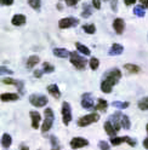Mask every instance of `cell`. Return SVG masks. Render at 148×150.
Instances as JSON below:
<instances>
[{
	"mask_svg": "<svg viewBox=\"0 0 148 150\" xmlns=\"http://www.w3.org/2000/svg\"><path fill=\"white\" fill-rule=\"evenodd\" d=\"M44 115H45V120H44L43 126H41V131H43V132H48V131H50V128L52 127L53 120H55V116H53V111H52V109H51V108L45 109Z\"/></svg>",
	"mask_w": 148,
	"mask_h": 150,
	"instance_id": "cell-1",
	"label": "cell"
},
{
	"mask_svg": "<svg viewBox=\"0 0 148 150\" xmlns=\"http://www.w3.org/2000/svg\"><path fill=\"white\" fill-rule=\"evenodd\" d=\"M69 59H70V63L77 69H79V70L85 69V67H86V59L84 57H81V56H79L77 52H70Z\"/></svg>",
	"mask_w": 148,
	"mask_h": 150,
	"instance_id": "cell-2",
	"label": "cell"
},
{
	"mask_svg": "<svg viewBox=\"0 0 148 150\" xmlns=\"http://www.w3.org/2000/svg\"><path fill=\"white\" fill-rule=\"evenodd\" d=\"M98 120H100V115L97 112H91V114H88L85 116H81L78 120V125L80 127H85V126H89L94 122H97Z\"/></svg>",
	"mask_w": 148,
	"mask_h": 150,
	"instance_id": "cell-3",
	"label": "cell"
},
{
	"mask_svg": "<svg viewBox=\"0 0 148 150\" xmlns=\"http://www.w3.org/2000/svg\"><path fill=\"white\" fill-rule=\"evenodd\" d=\"M120 78H122V73H120V70L119 69H117V68H114V69H112V70H109L107 74H106V78H105V80L106 81H108L110 85H117V83L119 82V80H120Z\"/></svg>",
	"mask_w": 148,
	"mask_h": 150,
	"instance_id": "cell-4",
	"label": "cell"
},
{
	"mask_svg": "<svg viewBox=\"0 0 148 150\" xmlns=\"http://www.w3.org/2000/svg\"><path fill=\"white\" fill-rule=\"evenodd\" d=\"M29 102L33 107L41 108L48 104V97H45L43 95H32L29 97Z\"/></svg>",
	"mask_w": 148,
	"mask_h": 150,
	"instance_id": "cell-5",
	"label": "cell"
},
{
	"mask_svg": "<svg viewBox=\"0 0 148 150\" xmlns=\"http://www.w3.org/2000/svg\"><path fill=\"white\" fill-rule=\"evenodd\" d=\"M122 143H127L130 146H135L136 145V140L130 138V137H113L110 139V144L117 146V145H120Z\"/></svg>",
	"mask_w": 148,
	"mask_h": 150,
	"instance_id": "cell-6",
	"label": "cell"
},
{
	"mask_svg": "<svg viewBox=\"0 0 148 150\" xmlns=\"http://www.w3.org/2000/svg\"><path fill=\"white\" fill-rule=\"evenodd\" d=\"M1 82L5 83V85H14V86H16L18 88V92H20L21 95H23V92H24V83H23V81L15 80L12 78H3Z\"/></svg>",
	"mask_w": 148,
	"mask_h": 150,
	"instance_id": "cell-7",
	"label": "cell"
},
{
	"mask_svg": "<svg viewBox=\"0 0 148 150\" xmlns=\"http://www.w3.org/2000/svg\"><path fill=\"white\" fill-rule=\"evenodd\" d=\"M62 119L64 125H68L72 120V108H70V104L67 102H64L62 105Z\"/></svg>",
	"mask_w": 148,
	"mask_h": 150,
	"instance_id": "cell-8",
	"label": "cell"
},
{
	"mask_svg": "<svg viewBox=\"0 0 148 150\" xmlns=\"http://www.w3.org/2000/svg\"><path fill=\"white\" fill-rule=\"evenodd\" d=\"M79 23V21L74 17H67V18H62L58 22V27L61 29H67V28H72V27H75Z\"/></svg>",
	"mask_w": 148,
	"mask_h": 150,
	"instance_id": "cell-9",
	"label": "cell"
},
{
	"mask_svg": "<svg viewBox=\"0 0 148 150\" xmlns=\"http://www.w3.org/2000/svg\"><path fill=\"white\" fill-rule=\"evenodd\" d=\"M89 145V142L85 139V138H81V137H74L72 140H70V148L72 149H80V148H84Z\"/></svg>",
	"mask_w": 148,
	"mask_h": 150,
	"instance_id": "cell-10",
	"label": "cell"
},
{
	"mask_svg": "<svg viewBox=\"0 0 148 150\" xmlns=\"http://www.w3.org/2000/svg\"><path fill=\"white\" fill-rule=\"evenodd\" d=\"M81 107L85 109H92V107H94V99H92L91 93H84V95H83Z\"/></svg>",
	"mask_w": 148,
	"mask_h": 150,
	"instance_id": "cell-11",
	"label": "cell"
},
{
	"mask_svg": "<svg viewBox=\"0 0 148 150\" xmlns=\"http://www.w3.org/2000/svg\"><path fill=\"white\" fill-rule=\"evenodd\" d=\"M122 115H123V114H120V112H117V114H114V115L110 116V120H109L110 122H112V125L114 126V128H115L117 132L120 129V127H122Z\"/></svg>",
	"mask_w": 148,
	"mask_h": 150,
	"instance_id": "cell-12",
	"label": "cell"
},
{
	"mask_svg": "<svg viewBox=\"0 0 148 150\" xmlns=\"http://www.w3.org/2000/svg\"><path fill=\"white\" fill-rule=\"evenodd\" d=\"M113 28L117 34H123V32L125 29V22L122 18H115L113 21Z\"/></svg>",
	"mask_w": 148,
	"mask_h": 150,
	"instance_id": "cell-13",
	"label": "cell"
},
{
	"mask_svg": "<svg viewBox=\"0 0 148 150\" xmlns=\"http://www.w3.org/2000/svg\"><path fill=\"white\" fill-rule=\"evenodd\" d=\"M29 115H31V119H32V127L34 129H38L39 125H40V120H41L40 114L39 112H36V111H31Z\"/></svg>",
	"mask_w": 148,
	"mask_h": 150,
	"instance_id": "cell-14",
	"label": "cell"
},
{
	"mask_svg": "<svg viewBox=\"0 0 148 150\" xmlns=\"http://www.w3.org/2000/svg\"><path fill=\"white\" fill-rule=\"evenodd\" d=\"M26 16L24 15H15L11 20V23L16 27H20V25H23L26 23Z\"/></svg>",
	"mask_w": 148,
	"mask_h": 150,
	"instance_id": "cell-15",
	"label": "cell"
},
{
	"mask_svg": "<svg viewBox=\"0 0 148 150\" xmlns=\"http://www.w3.org/2000/svg\"><path fill=\"white\" fill-rule=\"evenodd\" d=\"M124 51V47L120 44H113L112 47L109 50V54L110 56H118V54H122Z\"/></svg>",
	"mask_w": 148,
	"mask_h": 150,
	"instance_id": "cell-16",
	"label": "cell"
},
{
	"mask_svg": "<svg viewBox=\"0 0 148 150\" xmlns=\"http://www.w3.org/2000/svg\"><path fill=\"white\" fill-rule=\"evenodd\" d=\"M103 128H105V131H106V133H107L108 136H110V137H114V136L117 134V131H115L114 126L112 125V122H110V121H107V122H105Z\"/></svg>",
	"mask_w": 148,
	"mask_h": 150,
	"instance_id": "cell-17",
	"label": "cell"
},
{
	"mask_svg": "<svg viewBox=\"0 0 148 150\" xmlns=\"http://www.w3.org/2000/svg\"><path fill=\"white\" fill-rule=\"evenodd\" d=\"M53 54L56 57H60V58H67L68 56H70V52L66 49H53Z\"/></svg>",
	"mask_w": 148,
	"mask_h": 150,
	"instance_id": "cell-18",
	"label": "cell"
},
{
	"mask_svg": "<svg viewBox=\"0 0 148 150\" xmlns=\"http://www.w3.org/2000/svg\"><path fill=\"white\" fill-rule=\"evenodd\" d=\"M39 61H40V58L38 57V56H35V54H33V56H31V57L28 58V61H27V69H32V68H34L36 64L39 63Z\"/></svg>",
	"mask_w": 148,
	"mask_h": 150,
	"instance_id": "cell-19",
	"label": "cell"
},
{
	"mask_svg": "<svg viewBox=\"0 0 148 150\" xmlns=\"http://www.w3.org/2000/svg\"><path fill=\"white\" fill-rule=\"evenodd\" d=\"M48 91H49V93L53 98L58 99L61 97V93H60V90H58L57 85H50V86H48Z\"/></svg>",
	"mask_w": 148,
	"mask_h": 150,
	"instance_id": "cell-20",
	"label": "cell"
},
{
	"mask_svg": "<svg viewBox=\"0 0 148 150\" xmlns=\"http://www.w3.org/2000/svg\"><path fill=\"white\" fill-rule=\"evenodd\" d=\"M11 143H12V138H11V136L9 134V133L3 134V137H1V144H3V146H4L5 149H9V146L11 145Z\"/></svg>",
	"mask_w": 148,
	"mask_h": 150,
	"instance_id": "cell-21",
	"label": "cell"
},
{
	"mask_svg": "<svg viewBox=\"0 0 148 150\" xmlns=\"http://www.w3.org/2000/svg\"><path fill=\"white\" fill-rule=\"evenodd\" d=\"M18 95L16 93H3L1 95V100L3 102H10V100H17Z\"/></svg>",
	"mask_w": 148,
	"mask_h": 150,
	"instance_id": "cell-22",
	"label": "cell"
},
{
	"mask_svg": "<svg viewBox=\"0 0 148 150\" xmlns=\"http://www.w3.org/2000/svg\"><path fill=\"white\" fill-rule=\"evenodd\" d=\"M124 68L126 71H129L130 74H136L140 71V67H137L135 64H131V63H127V64H124Z\"/></svg>",
	"mask_w": 148,
	"mask_h": 150,
	"instance_id": "cell-23",
	"label": "cell"
},
{
	"mask_svg": "<svg viewBox=\"0 0 148 150\" xmlns=\"http://www.w3.org/2000/svg\"><path fill=\"white\" fill-rule=\"evenodd\" d=\"M101 90H102V92H105V93H110L113 90V85H110L108 81L103 80L101 82Z\"/></svg>",
	"mask_w": 148,
	"mask_h": 150,
	"instance_id": "cell-24",
	"label": "cell"
},
{
	"mask_svg": "<svg viewBox=\"0 0 148 150\" xmlns=\"http://www.w3.org/2000/svg\"><path fill=\"white\" fill-rule=\"evenodd\" d=\"M108 108V104H107V102L102 98H100L97 100V105H96V110H100V111H106Z\"/></svg>",
	"mask_w": 148,
	"mask_h": 150,
	"instance_id": "cell-25",
	"label": "cell"
},
{
	"mask_svg": "<svg viewBox=\"0 0 148 150\" xmlns=\"http://www.w3.org/2000/svg\"><path fill=\"white\" fill-rule=\"evenodd\" d=\"M75 47H77V50H78L79 52H81L83 54H86V56L91 54V51L86 47V46H84V45L80 44V42H77V44H75Z\"/></svg>",
	"mask_w": 148,
	"mask_h": 150,
	"instance_id": "cell-26",
	"label": "cell"
},
{
	"mask_svg": "<svg viewBox=\"0 0 148 150\" xmlns=\"http://www.w3.org/2000/svg\"><path fill=\"white\" fill-rule=\"evenodd\" d=\"M91 13H92V8H91V6H90V5H88V4H85L84 6H83L81 17L88 18V17H90V16H91Z\"/></svg>",
	"mask_w": 148,
	"mask_h": 150,
	"instance_id": "cell-27",
	"label": "cell"
},
{
	"mask_svg": "<svg viewBox=\"0 0 148 150\" xmlns=\"http://www.w3.org/2000/svg\"><path fill=\"white\" fill-rule=\"evenodd\" d=\"M28 4L29 6L35 11H39L40 10V6H41V1L40 0H28Z\"/></svg>",
	"mask_w": 148,
	"mask_h": 150,
	"instance_id": "cell-28",
	"label": "cell"
},
{
	"mask_svg": "<svg viewBox=\"0 0 148 150\" xmlns=\"http://www.w3.org/2000/svg\"><path fill=\"white\" fill-rule=\"evenodd\" d=\"M134 13H135V16H137V17H144V7L142 6V5H138V6H135V8H134Z\"/></svg>",
	"mask_w": 148,
	"mask_h": 150,
	"instance_id": "cell-29",
	"label": "cell"
},
{
	"mask_svg": "<svg viewBox=\"0 0 148 150\" xmlns=\"http://www.w3.org/2000/svg\"><path fill=\"white\" fill-rule=\"evenodd\" d=\"M50 143H51V150H60L58 139L55 137V136H51L50 137Z\"/></svg>",
	"mask_w": 148,
	"mask_h": 150,
	"instance_id": "cell-30",
	"label": "cell"
},
{
	"mask_svg": "<svg viewBox=\"0 0 148 150\" xmlns=\"http://www.w3.org/2000/svg\"><path fill=\"white\" fill-rule=\"evenodd\" d=\"M112 105L114 108H118V109H126L129 107V103L127 102H120V100H115L112 103Z\"/></svg>",
	"mask_w": 148,
	"mask_h": 150,
	"instance_id": "cell-31",
	"label": "cell"
},
{
	"mask_svg": "<svg viewBox=\"0 0 148 150\" xmlns=\"http://www.w3.org/2000/svg\"><path fill=\"white\" fill-rule=\"evenodd\" d=\"M53 70H55V67H53L52 64H50V63H48V62H45V63L43 64V71H44V73L50 74V73H53Z\"/></svg>",
	"mask_w": 148,
	"mask_h": 150,
	"instance_id": "cell-32",
	"label": "cell"
},
{
	"mask_svg": "<svg viewBox=\"0 0 148 150\" xmlns=\"http://www.w3.org/2000/svg\"><path fill=\"white\" fill-rule=\"evenodd\" d=\"M83 30L88 34H94L96 32V28L94 24H85V25H83Z\"/></svg>",
	"mask_w": 148,
	"mask_h": 150,
	"instance_id": "cell-33",
	"label": "cell"
},
{
	"mask_svg": "<svg viewBox=\"0 0 148 150\" xmlns=\"http://www.w3.org/2000/svg\"><path fill=\"white\" fill-rule=\"evenodd\" d=\"M138 108L141 110H148V97H144L138 102Z\"/></svg>",
	"mask_w": 148,
	"mask_h": 150,
	"instance_id": "cell-34",
	"label": "cell"
},
{
	"mask_svg": "<svg viewBox=\"0 0 148 150\" xmlns=\"http://www.w3.org/2000/svg\"><path fill=\"white\" fill-rule=\"evenodd\" d=\"M89 64H90V68H91L92 70H96V69L98 68V65H100V61H98L96 57H92V58L90 59Z\"/></svg>",
	"mask_w": 148,
	"mask_h": 150,
	"instance_id": "cell-35",
	"label": "cell"
},
{
	"mask_svg": "<svg viewBox=\"0 0 148 150\" xmlns=\"http://www.w3.org/2000/svg\"><path fill=\"white\" fill-rule=\"evenodd\" d=\"M122 126L125 128V129H129L130 128V120H129V117L126 115H122Z\"/></svg>",
	"mask_w": 148,
	"mask_h": 150,
	"instance_id": "cell-36",
	"label": "cell"
},
{
	"mask_svg": "<svg viewBox=\"0 0 148 150\" xmlns=\"http://www.w3.org/2000/svg\"><path fill=\"white\" fill-rule=\"evenodd\" d=\"M98 146H100L101 150H109V149H110V145H109L107 142H105V140H100Z\"/></svg>",
	"mask_w": 148,
	"mask_h": 150,
	"instance_id": "cell-37",
	"label": "cell"
},
{
	"mask_svg": "<svg viewBox=\"0 0 148 150\" xmlns=\"http://www.w3.org/2000/svg\"><path fill=\"white\" fill-rule=\"evenodd\" d=\"M0 73L1 74H14V71L11 69H7L5 65H1V68H0Z\"/></svg>",
	"mask_w": 148,
	"mask_h": 150,
	"instance_id": "cell-38",
	"label": "cell"
},
{
	"mask_svg": "<svg viewBox=\"0 0 148 150\" xmlns=\"http://www.w3.org/2000/svg\"><path fill=\"white\" fill-rule=\"evenodd\" d=\"M92 6L95 8H97V10H100L101 8V0H92Z\"/></svg>",
	"mask_w": 148,
	"mask_h": 150,
	"instance_id": "cell-39",
	"label": "cell"
},
{
	"mask_svg": "<svg viewBox=\"0 0 148 150\" xmlns=\"http://www.w3.org/2000/svg\"><path fill=\"white\" fill-rule=\"evenodd\" d=\"M78 1H80V0H66V4L67 6H74V5H77Z\"/></svg>",
	"mask_w": 148,
	"mask_h": 150,
	"instance_id": "cell-40",
	"label": "cell"
},
{
	"mask_svg": "<svg viewBox=\"0 0 148 150\" xmlns=\"http://www.w3.org/2000/svg\"><path fill=\"white\" fill-rule=\"evenodd\" d=\"M14 4V0H1V5H5V6H10Z\"/></svg>",
	"mask_w": 148,
	"mask_h": 150,
	"instance_id": "cell-41",
	"label": "cell"
},
{
	"mask_svg": "<svg viewBox=\"0 0 148 150\" xmlns=\"http://www.w3.org/2000/svg\"><path fill=\"white\" fill-rule=\"evenodd\" d=\"M117 5H118V0H112L110 6H112V10L113 11H117Z\"/></svg>",
	"mask_w": 148,
	"mask_h": 150,
	"instance_id": "cell-42",
	"label": "cell"
},
{
	"mask_svg": "<svg viewBox=\"0 0 148 150\" xmlns=\"http://www.w3.org/2000/svg\"><path fill=\"white\" fill-rule=\"evenodd\" d=\"M41 73H43L41 70H35V71H34V76H35V78H41V75H43Z\"/></svg>",
	"mask_w": 148,
	"mask_h": 150,
	"instance_id": "cell-43",
	"label": "cell"
},
{
	"mask_svg": "<svg viewBox=\"0 0 148 150\" xmlns=\"http://www.w3.org/2000/svg\"><path fill=\"white\" fill-rule=\"evenodd\" d=\"M140 3H141V5H142L144 8L148 7V0H140Z\"/></svg>",
	"mask_w": 148,
	"mask_h": 150,
	"instance_id": "cell-44",
	"label": "cell"
},
{
	"mask_svg": "<svg viewBox=\"0 0 148 150\" xmlns=\"http://www.w3.org/2000/svg\"><path fill=\"white\" fill-rule=\"evenodd\" d=\"M124 3H125V5H132V4H135L136 3V0H124Z\"/></svg>",
	"mask_w": 148,
	"mask_h": 150,
	"instance_id": "cell-45",
	"label": "cell"
},
{
	"mask_svg": "<svg viewBox=\"0 0 148 150\" xmlns=\"http://www.w3.org/2000/svg\"><path fill=\"white\" fill-rule=\"evenodd\" d=\"M143 146H144L146 149H148V137H147V138L143 140Z\"/></svg>",
	"mask_w": 148,
	"mask_h": 150,
	"instance_id": "cell-46",
	"label": "cell"
},
{
	"mask_svg": "<svg viewBox=\"0 0 148 150\" xmlns=\"http://www.w3.org/2000/svg\"><path fill=\"white\" fill-rule=\"evenodd\" d=\"M20 150H29V149H28V146H26V145H22Z\"/></svg>",
	"mask_w": 148,
	"mask_h": 150,
	"instance_id": "cell-47",
	"label": "cell"
},
{
	"mask_svg": "<svg viewBox=\"0 0 148 150\" xmlns=\"http://www.w3.org/2000/svg\"><path fill=\"white\" fill-rule=\"evenodd\" d=\"M57 8H58V10H62V5L58 4V5H57Z\"/></svg>",
	"mask_w": 148,
	"mask_h": 150,
	"instance_id": "cell-48",
	"label": "cell"
},
{
	"mask_svg": "<svg viewBox=\"0 0 148 150\" xmlns=\"http://www.w3.org/2000/svg\"><path fill=\"white\" fill-rule=\"evenodd\" d=\"M146 128H147V133H148V124H147V127Z\"/></svg>",
	"mask_w": 148,
	"mask_h": 150,
	"instance_id": "cell-49",
	"label": "cell"
}]
</instances>
